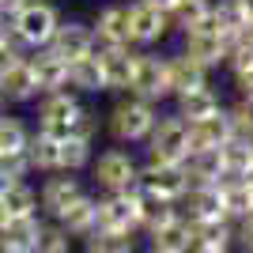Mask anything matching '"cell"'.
Segmentation results:
<instances>
[{
  "label": "cell",
  "instance_id": "cell-1",
  "mask_svg": "<svg viewBox=\"0 0 253 253\" xmlns=\"http://www.w3.org/2000/svg\"><path fill=\"white\" fill-rule=\"evenodd\" d=\"M159 121V106L136 95H117V102L106 110L102 125L114 144H144Z\"/></svg>",
  "mask_w": 253,
  "mask_h": 253
},
{
  "label": "cell",
  "instance_id": "cell-2",
  "mask_svg": "<svg viewBox=\"0 0 253 253\" xmlns=\"http://www.w3.org/2000/svg\"><path fill=\"white\" fill-rule=\"evenodd\" d=\"M61 19L64 15H61V8H57L53 0H27V4L8 19V27H11V38L31 53V49L49 45V38L57 34Z\"/></svg>",
  "mask_w": 253,
  "mask_h": 253
},
{
  "label": "cell",
  "instance_id": "cell-3",
  "mask_svg": "<svg viewBox=\"0 0 253 253\" xmlns=\"http://www.w3.org/2000/svg\"><path fill=\"white\" fill-rule=\"evenodd\" d=\"M87 170H91V181H95L98 193H121V189H132L140 181V163L125 148L95 151V159H91Z\"/></svg>",
  "mask_w": 253,
  "mask_h": 253
},
{
  "label": "cell",
  "instance_id": "cell-4",
  "mask_svg": "<svg viewBox=\"0 0 253 253\" xmlns=\"http://www.w3.org/2000/svg\"><path fill=\"white\" fill-rule=\"evenodd\" d=\"M140 201H144V189H140V185L95 197V231L136 234L140 231Z\"/></svg>",
  "mask_w": 253,
  "mask_h": 253
},
{
  "label": "cell",
  "instance_id": "cell-5",
  "mask_svg": "<svg viewBox=\"0 0 253 253\" xmlns=\"http://www.w3.org/2000/svg\"><path fill=\"white\" fill-rule=\"evenodd\" d=\"M144 144H148V159H155V163H185V155H189V121L178 114H159L155 128Z\"/></svg>",
  "mask_w": 253,
  "mask_h": 253
},
{
  "label": "cell",
  "instance_id": "cell-6",
  "mask_svg": "<svg viewBox=\"0 0 253 253\" xmlns=\"http://www.w3.org/2000/svg\"><path fill=\"white\" fill-rule=\"evenodd\" d=\"M84 114V98L76 95V91H53V95H42L38 98V125L34 128H42V132H49V136H72V125H76V117Z\"/></svg>",
  "mask_w": 253,
  "mask_h": 253
},
{
  "label": "cell",
  "instance_id": "cell-7",
  "mask_svg": "<svg viewBox=\"0 0 253 253\" xmlns=\"http://www.w3.org/2000/svg\"><path fill=\"white\" fill-rule=\"evenodd\" d=\"M125 95L148 98V102H163L170 98V72H167V57L155 49H140L136 53V68H132V84Z\"/></svg>",
  "mask_w": 253,
  "mask_h": 253
},
{
  "label": "cell",
  "instance_id": "cell-8",
  "mask_svg": "<svg viewBox=\"0 0 253 253\" xmlns=\"http://www.w3.org/2000/svg\"><path fill=\"white\" fill-rule=\"evenodd\" d=\"M128 31H132V45L136 49H155L167 42L170 27L167 8H159L151 0H128Z\"/></svg>",
  "mask_w": 253,
  "mask_h": 253
},
{
  "label": "cell",
  "instance_id": "cell-9",
  "mask_svg": "<svg viewBox=\"0 0 253 253\" xmlns=\"http://www.w3.org/2000/svg\"><path fill=\"white\" fill-rule=\"evenodd\" d=\"M227 49H231V38L215 27V19H208V23H201V27L181 34V53L189 61H197L201 68H208V72L227 61Z\"/></svg>",
  "mask_w": 253,
  "mask_h": 253
},
{
  "label": "cell",
  "instance_id": "cell-10",
  "mask_svg": "<svg viewBox=\"0 0 253 253\" xmlns=\"http://www.w3.org/2000/svg\"><path fill=\"white\" fill-rule=\"evenodd\" d=\"M136 185L148 193V197H155V201L178 204L181 197H185V189H189V178H185V167H181V163H155V159H148V163H140V181Z\"/></svg>",
  "mask_w": 253,
  "mask_h": 253
},
{
  "label": "cell",
  "instance_id": "cell-11",
  "mask_svg": "<svg viewBox=\"0 0 253 253\" xmlns=\"http://www.w3.org/2000/svg\"><path fill=\"white\" fill-rule=\"evenodd\" d=\"M136 45H98V68H102L106 95H125L132 84V68H136Z\"/></svg>",
  "mask_w": 253,
  "mask_h": 253
},
{
  "label": "cell",
  "instance_id": "cell-12",
  "mask_svg": "<svg viewBox=\"0 0 253 253\" xmlns=\"http://www.w3.org/2000/svg\"><path fill=\"white\" fill-rule=\"evenodd\" d=\"M98 45H132V31H128V0H110L95 11L91 19Z\"/></svg>",
  "mask_w": 253,
  "mask_h": 253
},
{
  "label": "cell",
  "instance_id": "cell-13",
  "mask_svg": "<svg viewBox=\"0 0 253 253\" xmlns=\"http://www.w3.org/2000/svg\"><path fill=\"white\" fill-rule=\"evenodd\" d=\"M49 49L57 53V57H64V61H80V57H91V53L98 49V42H95L91 23H84V19H61L57 34L49 38Z\"/></svg>",
  "mask_w": 253,
  "mask_h": 253
},
{
  "label": "cell",
  "instance_id": "cell-14",
  "mask_svg": "<svg viewBox=\"0 0 253 253\" xmlns=\"http://www.w3.org/2000/svg\"><path fill=\"white\" fill-rule=\"evenodd\" d=\"M84 181L76 178V174H64V170H53V174H45L42 189H38V211H45V215H57L61 208H68V204L76 201V197H84Z\"/></svg>",
  "mask_w": 253,
  "mask_h": 253
},
{
  "label": "cell",
  "instance_id": "cell-15",
  "mask_svg": "<svg viewBox=\"0 0 253 253\" xmlns=\"http://www.w3.org/2000/svg\"><path fill=\"white\" fill-rule=\"evenodd\" d=\"M27 61H31L34 84H38V98H42V95H53V91H64V87H68V61H64V57H57L49 45H42V49H31V53H27Z\"/></svg>",
  "mask_w": 253,
  "mask_h": 253
},
{
  "label": "cell",
  "instance_id": "cell-16",
  "mask_svg": "<svg viewBox=\"0 0 253 253\" xmlns=\"http://www.w3.org/2000/svg\"><path fill=\"white\" fill-rule=\"evenodd\" d=\"M0 98L8 106L38 102V84H34V72H31V61H27V57H15V61L0 72Z\"/></svg>",
  "mask_w": 253,
  "mask_h": 253
},
{
  "label": "cell",
  "instance_id": "cell-17",
  "mask_svg": "<svg viewBox=\"0 0 253 253\" xmlns=\"http://www.w3.org/2000/svg\"><path fill=\"white\" fill-rule=\"evenodd\" d=\"M231 117H227V106L211 117L201 121H189V151H219L227 140H231Z\"/></svg>",
  "mask_w": 253,
  "mask_h": 253
},
{
  "label": "cell",
  "instance_id": "cell-18",
  "mask_svg": "<svg viewBox=\"0 0 253 253\" xmlns=\"http://www.w3.org/2000/svg\"><path fill=\"white\" fill-rule=\"evenodd\" d=\"M178 211L189 223H197V219H219V215H223L219 185H189L185 197L178 201ZM223 219H227V215H223Z\"/></svg>",
  "mask_w": 253,
  "mask_h": 253
},
{
  "label": "cell",
  "instance_id": "cell-19",
  "mask_svg": "<svg viewBox=\"0 0 253 253\" xmlns=\"http://www.w3.org/2000/svg\"><path fill=\"white\" fill-rule=\"evenodd\" d=\"M53 223H57L68 238H87V234L95 231V197H91V193L76 197L68 208H61L53 215Z\"/></svg>",
  "mask_w": 253,
  "mask_h": 253
},
{
  "label": "cell",
  "instance_id": "cell-20",
  "mask_svg": "<svg viewBox=\"0 0 253 253\" xmlns=\"http://www.w3.org/2000/svg\"><path fill=\"white\" fill-rule=\"evenodd\" d=\"M167 72H170V98L189 95L197 87H208V68H201L197 61H189L185 53L167 57Z\"/></svg>",
  "mask_w": 253,
  "mask_h": 253
},
{
  "label": "cell",
  "instance_id": "cell-21",
  "mask_svg": "<svg viewBox=\"0 0 253 253\" xmlns=\"http://www.w3.org/2000/svg\"><path fill=\"white\" fill-rule=\"evenodd\" d=\"M0 204L8 211V219H23V215H42L38 211V189L27 178L0 181Z\"/></svg>",
  "mask_w": 253,
  "mask_h": 253
},
{
  "label": "cell",
  "instance_id": "cell-22",
  "mask_svg": "<svg viewBox=\"0 0 253 253\" xmlns=\"http://www.w3.org/2000/svg\"><path fill=\"white\" fill-rule=\"evenodd\" d=\"M219 201H223V215L231 223H238V219H246L253 211V189L246 185V178H234V174H223L219 181Z\"/></svg>",
  "mask_w": 253,
  "mask_h": 253
},
{
  "label": "cell",
  "instance_id": "cell-23",
  "mask_svg": "<svg viewBox=\"0 0 253 253\" xmlns=\"http://www.w3.org/2000/svg\"><path fill=\"white\" fill-rule=\"evenodd\" d=\"M148 242L151 250L159 253H193V227L185 215H178V219L163 223V227H155V231H148Z\"/></svg>",
  "mask_w": 253,
  "mask_h": 253
},
{
  "label": "cell",
  "instance_id": "cell-24",
  "mask_svg": "<svg viewBox=\"0 0 253 253\" xmlns=\"http://www.w3.org/2000/svg\"><path fill=\"white\" fill-rule=\"evenodd\" d=\"M27 163L38 174H53L61 167V136H49L42 128H31V140H27Z\"/></svg>",
  "mask_w": 253,
  "mask_h": 253
},
{
  "label": "cell",
  "instance_id": "cell-25",
  "mask_svg": "<svg viewBox=\"0 0 253 253\" xmlns=\"http://www.w3.org/2000/svg\"><path fill=\"white\" fill-rule=\"evenodd\" d=\"M223 110V98L215 87H197L189 95H178L174 98V114L185 117V121H201V117H211Z\"/></svg>",
  "mask_w": 253,
  "mask_h": 253
},
{
  "label": "cell",
  "instance_id": "cell-26",
  "mask_svg": "<svg viewBox=\"0 0 253 253\" xmlns=\"http://www.w3.org/2000/svg\"><path fill=\"white\" fill-rule=\"evenodd\" d=\"M68 91L76 95H106V84H102V68H98V57H80V61H68Z\"/></svg>",
  "mask_w": 253,
  "mask_h": 253
},
{
  "label": "cell",
  "instance_id": "cell-27",
  "mask_svg": "<svg viewBox=\"0 0 253 253\" xmlns=\"http://www.w3.org/2000/svg\"><path fill=\"white\" fill-rule=\"evenodd\" d=\"M193 227V253L197 250H231L234 242V223L231 219H197Z\"/></svg>",
  "mask_w": 253,
  "mask_h": 253
},
{
  "label": "cell",
  "instance_id": "cell-28",
  "mask_svg": "<svg viewBox=\"0 0 253 253\" xmlns=\"http://www.w3.org/2000/svg\"><path fill=\"white\" fill-rule=\"evenodd\" d=\"M211 8H215V0H170V27L174 31H193V27H201V23L211 19Z\"/></svg>",
  "mask_w": 253,
  "mask_h": 253
},
{
  "label": "cell",
  "instance_id": "cell-29",
  "mask_svg": "<svg viewBox=\"0 0 253 253\" xmlns=\"http://www.w3.org/2000/svg\"><path fill=\"white\" fill-rule=\"evenodd\" d=\"M181 167H185V178H189V185H215V181L223 178L219 151H189Z\"/></svg>",
  "mask_w": 253,
  "mask_h": 253
},
{
  "label": "cell",
  "instance_id": "cell-30",
  "mask_svg": "<svg viewBox=\"0 0 253 253\" xmlns=\"http://www.w3.org/2000/svg\"><path fill=\"white\" fill-rule=\"evenodd\" d=\"M87 253H136V234L125 231H91L84 238Z\"/></svg>",
  "mask_w": 253,
  "mask_h": 253
},
{
  "label": "cell",
  "instance_id": "cell-31",
  "mask_svg": "<svg viewBox=\"0 0 253 253\" xmlns=\"http://www.w3.org/2000/svg\"><path fill=\"white\" fill-rule=\"evenodd\" d=\"M91 159H95V144H87L80 136H64L61 140V167L64 174H84L91 167Z\"/></svg>",
  "mask_w": 253,
  "mask_h": 253
},
{
  "label": "cell",
  "instance_id": "cell-32",
  "mask_svg": "<svg viewBox=\"0 0 253 253\" xmlns=\"http://www.w3.org/2000/svg\"><path fill=\"white\" fill-rule=\"evenodd\" d=\"M219 163H223V174H234V178H242L246 167L253 163V144H250V140L231 136V140H227V144L219 148Z\"/></svg>",
  "mask_w": 253,
  "mask_h": 253
},
{
  "label": "cell",
  "instance_id": "cell-33",
  "mask_svg": "<svg viewBox=\"0 0 253 253\" xmlns=\"http://www.w3.org/2000/svg\"><path fill=\"white\" fill-rule=\"evenodd\" d=\"M178 215H181L178 204L155 201V197H148V193H144V201H140V231L148 234V231H155V227H163V223L178 219Z\"/></svg>",
  "mask_w": 253,
  "mask_h": 253
},
{
  "label": "cell",
  "instance_id": "cell-34",
  "mask_svg": "<svg viewBox=\"0 0 253 253\" xmlns=\"http://www.w3.org/2000/svg\"><path fill=\"white\" fill-rule=\"evenodd\" d=\"M42 215H23V219H8V227L0 231V238L11 246H23V250H31L34 238H38V231H42Z\"/></svg>",
  "mask_w": 253,
  "mask_h": 253
},
{
  "label": "cell",
  "instance_id": "cell-35",
  "mask_svg": "<svg viewBox=\"0 0 253 253\" xmlns=\"http://www.w3.org/2000/svg\"><path fill=\"white\" fill-rule=\"evenodd\" d=\"M27 140H31V125L15 114H4L0 117V151H19L27 148Z\"/></svg>",
  "mask_w": 253,
  "mask_h": 253
},
{
  "label": "cell",
  "instance_id": "cell-36",
  "mask_svg": "<svg viewBox=\"0 0 253 253\" xmlns=\"http://www.w3.org/2000/svg\"><path fill=\"white\" fill-rule=\"evenodd\" d=\"M31 253H72V238H68L57 223H42V231L34 238Z\"/></svg>",
  "mask_w": 253,
  "mask_h": 253
},
{
  "label": "cell",
  "instance_id": "cell-37",
  "mask_svg": "<svg viewBox=\"0 0 253 253\" xmlns=\"http://www.w3.org/2000/svg\"><path fill=\"white\" fill-rule=\"evenodd\" d=\"M227 117H231V132L234 136L253 144V98H238V102L227 110Z\"/></svg>",
  "mask_w": 253,
  "mask_h": 253
},
{
  "label": "cell",
  "instance_id": "cell-38",
  "mask_svg": "<svg viewBox=\"0 0 253 253\" xmlns=\"http://www.w3.org/2000/svg\"><path fill=\"white\" fill-rule=\"evenodd\" d=\"M106 132L102 125V117H98V110H91V106H84V114L76 117V125H72V136L87 140V144H98V136Z\"/></svg>",
  "mask_w": 253,
  "mask_h": 253
},
{
  "label": "cell",
  "instance_id": "cell-39",
  "mask_svg": "<svg viewBox=\"0 0 253 253\" xmlns=\"http://www.w3.org/2000/svg\"><path fill=\"white\" fill-rule=\"evenodd\" d=\"M227 68H231V76H238V72H246V68H253V42L250 38H234L231 42V49H227Z\"/></svg>",
  "mask_w": 253,
  "mask_h": 253
},
{
  "label": "cell",
  "instance_id": "cell-40",
  "mask_svg": "<svg viewBox=\"0 0 253 253\" xmlns=\"http://www.w3.org/2000/svg\"><path fill=\"white\" fill-rule=\"evenodd\" d=\"M31 174V163H27V151H0V181H15Z\"/></svg>",
  "mask_w": 253,
  "mask_h": 253
},
{
  "label": "cell",
  "instance_id": "cell-41",
  "mask_svg": "<svg viewBox=\"0 0 253 253\" xmlns=\"http://www.w3.org/2000/svg\"><path fill=\"white\" fill-rule=\"evenodd\" d=\"M234 238H238V246H242L246 253H253V211L246 215V219L234 223Z\"/></svg>",
  "mask_w": 253,
  "mask_h": 253
},
{
  "label": "cell",
  "instance_id": "cell-42",
  "mask_svg": "<svg viewBox=\"0 0 253 253\" xmlns=\"http://www.w3.org/2000/svg\"><path fill=\"white\" fill-rule=\"evenodd\" d=\"M234 87H238V98H253V68L234 76Z\"/></svg>",
  "mask_w": 253,
  "mask_h": 253
},
{
  "label": "cell",
  "instance_id": "cell-43",
  "mask_svg": "<svg viewBox=\"0 0 253 253\" xmlns=\"http://www.w3.org/2000/svg\"><path fill=\"white\" fill-rule=\"evenodd\" d=\"M8 49H23L15 38H11V27H8V19H0V53H8ZM27 53V49H23Z\"/></svg>",
  "mask_w": 253,
  "mask_h": 253
},
{
  "label": "cell",
  "instance_id": "cell-44",
  "mask_svg": "<svg viewBox=\"0 0 253 253\" xmlns=\"http://www.w3.org/2000/svg\"><path fill=\"white\" fill-rule=\"evenodd\" d=\"M23 4H27V0H0V19H11Z\"/></svg>",
  "mask_w": 253,
  "mask_h": 253
},
{
  "label": "cell",
  "instance_id": "cell-45",
  "mask_svg": "<svg viewBox=\"0 0 253 253\" xmlns=\"http://www.w3.org/2000/svg\"><path fill=\"white\" fill-rule=\"evenodd\" d=\"M234 4H238V11H242L246 27H253V0H234Z\"/></svg>",
  "mask_w": 253,
  "mask_h": 253
},
{
  "label": "cell",
  "instance_id": "cell-46",
  "mask_svg": "<svg viewBox=\"0 0 253 253\" xmlns=\"http://www.w3.org/2000/svg\"><path fill=\"white\" fill-rule=\"evenodd\" d=\"M0 253H31V250H23V246H11V242H4V238H0Z\"/></svg>",
  "mask_w": 253,
  "mask_h": 253
},
{
  "label": "cell",
  "instance_id": "cell-47",
  "mask_svg": "<svg viewBox=\"0 0 253 253\" xmlns=\"http://www.w3.org/2000/svg\"><path fill=\"white\" fill-rule=\"evenodd\" d=\"M8 227V211H4V204H0V231Z\"/></svg>",
  "mask_w": 253,
  "mask_h": 253
},
{
  "label": "cell",
  "instance_id": "cell-48",
  "mask_svg": "<svg viewBox=\"0 0 253 253\" xmlns=\"http://www.w3.org/2000/svg\"><path fill=\"white\" fill-rule=\"evenodd\" d=\"M151 4H159V8H170V0H151Z\"/></svg>",
  "mask_w": 253,
  "mask_h": 253
},
{
  "label": "cell",
  "instance_id": "cell-49",
  "mask_svg": "<svg viewBox=\"0 0 253 253\" xmlns=\"http://www.w3.org/2000/svg\"><path fill=\"white\" fill-rule=\"evenodd\" d=\"M4 114H8V102H4V98H0V117H4Z\"/></svg>",
  "mask_w": 253,
  "mask_h": 253
},
{
  "label": "cell",
  "instance_id": "cell-50",
  "mask_svg": "<svg viewBox=\"0 0 253 253\" xmlns=\"http://www.w3.org/2000/svg\"><path fill=\"white\" fill-rule=\"evenodd\" d=\"M197 253H231V250H197Z\"/></svg>",
  "mask_w": 253,
  "mask_h": 253
},
{
  "label": "cell",
  "instance_id": "cell-51",
  "mask_svg": "<svg viewBox=\"0 0 253 253\" xmlns=\"http://www.w3.org/2000/svg\"><path fill=\"white\" fill-rule=\"evenodd\" d=\"M246 38H250V42H253V27H246Z\"/></svg>",
  "mask_w": 253,
  "mask_h": 253
},
{
  "label": "cell",
  "instance_id": "cell-52",
  "mask_svg": "<svg viewBox=\"0 0 253 253\" xmlns=\"http://www.w3.org/2000/svg\"><path fill=\"white\" fill-rule=\"evenodd\" d=\"M148 253H159V250H148Z\"/></svg>",
  "mask_w": 253,
  "mask_h": 253
}]
</instances>
